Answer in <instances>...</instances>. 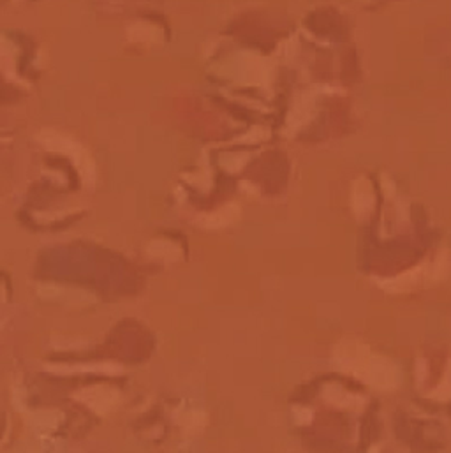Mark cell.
Masks as SVG:
<instances>
[{"instance_id":"6da1fadb","label":"cell","mask_w":451,"mask_h":453,"mask_svg":"<svg viewBox=\"0 0 451 453\" xmlns=\"http://www.w3.org/2000/svg\"><path fill=\"white\" fill-rule=\"evenodd\" d=\"M337 362L349 374H355L378 388H392L395 385V367L385 358L371 355V351L360 342H342Z\"/></svg>"},{"instance_id":"7a4b0ae2","label":"cell","mask_w":451,"mask_h":453,"mask_svg":"<svg viewBox=\"0 0 451 453\" xmlns=\"http://www.w3.org/2000/svg\"><path fill=\"white\" fill-rule=\"evenodd\" d=\"M2 298H4V289L0 288V300H2Z\"/></svg>"}]
</instances>
